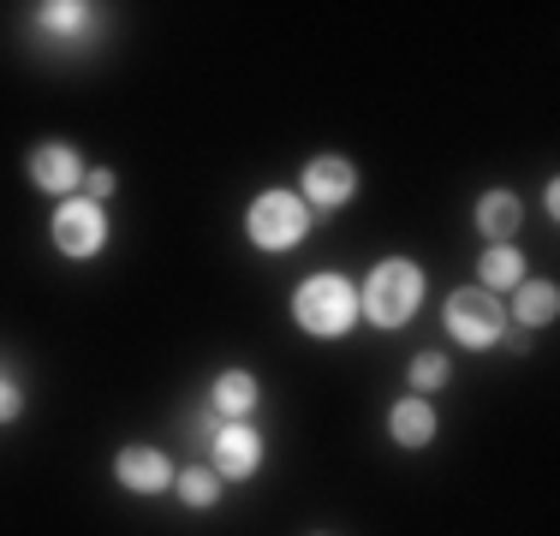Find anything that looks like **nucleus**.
Returning a JSON list of instances; mask_svg holds the SVG:
<instances>
[{"mask_svg":"<svg viewBox=\"0 0 560 536\" xmlns=\"http://www.w3.org/2000/svg\"><path fill=\"white\" fill-rule=\"evenodd\" d=\"M418 311H423V268L411 257H382L358 287V316L370 328H406Z\"/></svg>","mask_w":560,"mask_h":536,"instance_id":"1","label":"nucleus"},{"mask_svg":"<svg viewBox=\"0 0 560 536\" xmlns=\"http://www.w3.org/2000/svg\"><path fill=\"white\" fill-rule=\"evenodd\" d=\"M292 322H299L311 340H340V334L358 328V287L340 275V268L304 275L299 292H292Z\"/></svg>","mask_w":560,"mask_h":536,"instance_id":"2","label":"nucleus"},{"mask_svg":"<svg viewBox=\"0 0 560 536\" xmlns=\"http://www.w3.org/2000/svg\"><path fill=\"white\" fill-rule=\"evenodd\" d=\"M311 221H316V214L304 209L299 191L269 185V191H257V197H250V209H245V238L262 250V257H280V250H299L304 238H311Z\"/></svg>","mask_w":560,"mask_h":536,"instance_id":"3","label":"nucleus"},{"mask_svg":"<svg viewBox=\"0 0 560 536\" xmlns=\"http://www.w3.org/2000/svg\"><path fill=\"white\" fill-rule=\"evenodd\" d=\"M48 238H55V250L66 263H90L108 250V209L90 203L84 191L66 197V203H55V214H48Z\"/></svg>","mask_w":560,"mask_h":536,"instance_id":"4","label":"nucleus"},{"mask_svg":"<svg viewBox=\"0 0 560 536\" xmlns=\"http://www.w3.org/2000/svg\"><path fill=\"white\" fill-rule=\"evenodd\" d=\"M447 334L459 346H471V352H489V346H501V334H506V304L483 287H459L447 299Z\"/></svg>","mask_w":560,"mask_h":536,"instance_id":"5","label":"nucleus"},{"mask_svg":"<svg viewBox=\"0 0 560 536\" xmlns=\"http://www.w3.org/2000/svg\"><path fill=\"white\" fill-rule=\"evenodd\" d=\"M299 197H304V209H311V214H340L358 197L352 155H335V150L311 155V161H304V173H299Z\"/></svg>","mask_w":560,"mask_h":536,"instance_id":"6","label":"nucleus"},{"mask_svg":"<svg viewBox=\"0 0 560 536\" xmlns=\"http://www.w3.org/2000/svg\"><path fill=\"white\" fill-rule=\"evenodd\" d=\"M24 173H31V185H36L43 197H60V203H66V197H78V191H84L90 161L78 155L66 138H43L31 155H24Z\"/></svg>","mask_w":560,"mask_h":536,"instance_id":"7","label":"nucleus"},{"mask_svg":"<svg viewBox=\"0 0 560 536\" xmlns=\"http://www.w3.org/2000/svg\"><path fill=\"white\" fill-rule=\"evenodd\" d=\"M173 459L162 447H150V441H131V447H119L114 453V482L126 494H143V501H155V494H167L173 489Z\"/></svg>","mask_w":560,"mask_h":536,"instance_id":"8","label":"nucleus"},{"mask_svg":"<svg viewBox=\"0 0 560 536\" xmlns=\"http://www.w3.org/2000/svg\"><path fill=\"white\" fill-rule=\"evenodd\" d=\"M262 471V435L257 423H221L215 429V477L221 482H250Z\"/></svg>","mask_w":560,"mask_h":536,"instance_id":"9","label":"nucleus"},{"mask_svg":"<svg viewBox=\"0 0 560 536\" xmlns=\"http://www.w3.org/2000/svg\"><path fill=\"white\" fill-rule=\"evenodd\" d=\"M518 226H525V203H518V191L495 185V191L477 197V233H483L489 245H513Z\"/></svg>","mask_w":560,"mask_h":536,"instance_id":"10","label":"nucleus"},{"mask_svg":"<svg viewBox=\"0 0 560 536\" xmlns=\"http://www.w3.org/2000/svg\"><path fill=\"white\" fill-rule=\"evenodd\" d=\"M435 429H442V418H435V406H430V399H418V394L394 399V411H388V435H394L406 453L430 447V441H435Z\"/></svg>","mask_w":560,"mask_h":536,"instance_id":"11","label":"nucleus"},{"mask_svg":"<svg viewBox=\"0 0 560 536\" xmlns=\"http://www.w3.org/2000/svg\"><path fill=\"white\" fill-rule=\"evenodd\" d=\"M257 399H262V387L250 370H221L215 387H209V406H215L221 423H245L250 411H257Z\"/></svg>","mask_w":560,"mask_h":536,"instance_id":"12","label":"nucleus"},{"mask_svg":"<svg viewBox=\"0 0 560 536\" xmlns=\"http://www.w3.org/2000/svg\"><path fill=\"white\" fill-rule=\"evenodd\" d=\"M506 299H513V311H506V316H513L518 328H549V322L560 316V287H555V280H518Z\"/></svg>","mask_w":560,"mask_h":536,"instance_id":"13","label":"nucleus"},{"mask_svg":"<svg viewBox=\"0 0 560 536\" xmlns=\"http://www.w3.org/2000/svg\"><path fill=\"white\" fill-rule=\"evenodd\" d=\"M525 280V250H513V245H489L483 257H477V287L483 292H495V299H506V292Z\"/></svg>","mask_w":560,"mask_h":536,"instance_id":"14","label":"nucleus"},{"mask_svg":"<svg viewBox=\"0 0 560 536\" xmlns=\"http://www.w3.org/2000/svg\"><path fill=\"white\" fill-rule=\"evenodd\" d=\"M90 12H96V7H84V0H43L36 19H43V31H55V36H84L90 31Z\"/></svg>","mask_w":560,"mask_h":536,"instance_id":"15","label":"nucleus"},{"mask_svg":"<svg viewBox=\"0 0 560 536\" xmlns=\"http://www.w3.org/2000/svg\"><path fill=\"white\" fill-rule=\"evenodd\" d=\"M173 494H179L191 513H209V506L221 501V477L215 471H203V465H191V471H179L173 477Z\"/></svg>","mask_w":560,"mask_h":536,"instance_id":"16","label":"nucleus"},{"mask_svg":"<svg viewBox=\"0 0 560 536\" xmlns=\"http://www.w3.org/2000/svg\"><path fill=\"white\" fill-rule=\"evenodd\" d=\"M447 375H453L447 352H418V358H411V370H406V387L418 399H430V394H442V387H447Z\"/></svg>","mask_w":560,"mask_h":536,"instance_id":"17","label":"nucleus"},{"mask_svg":"<svg viewBox=\"0 0 560 536\" xmlns=\"http://www.w3.org/2000/svg\"><path fill=\"white\" fill-rule=\"evenodd\" d=\"M114 191H119V173L114 167H90L84 173V197H90V203H108Z\"/></svg>","mask_w":560,"mask_h":536,"instance_id":"18","label":"nucleus"},{"mask_svg":"<svg viewBox=\"0 0 560 536\" xmlns=\"http://www.w3.org/2000/svg\"><path fill=\"white\" fill-rule=\"evenodd\" d=\"M12 418H24V387L0 370V423H12Z\"/></svg>","mask_w":560,"mask_h":536,"instance_id":"19","label":"nucleus"},{"mask_svg":"<svg viewBox=\"0 0 560 536\" xmlns=\"http://www.w3.org/2000/svg\"><path fill=\"white\" fill-rule=\"evenodd\" d=\"M316 536H323V531H316Z\"/></svg>","mask_w":560,"mask_h":536,"instance_id":"20","label":"nucleus"}]
</instances>
